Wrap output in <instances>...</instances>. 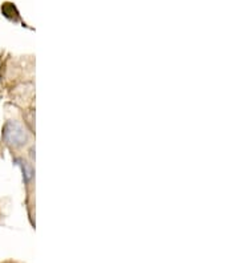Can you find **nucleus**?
I'll return each mask as SVG.
<instances>
[{
    "label": "nucleus",
    "instance_id": "1",
    "mask_svg": "<svg viewBox=\"0 0 239 263\" xmlns=\"http://www.w3.org/2000/svg\"><path fill=\"white\" fill-rule=\"evenodd\" d=\"M3 138L7 144L12 145V146H22L23 144H26L27 135L26 130L19 124L11 121L4 126Z\"/></svg>",
    "mask_w": 239,
    "mask_h": 263
},
{
    "label": "nucleus",
    "instance_id": "2",
    "mask_svg": "<svg viewBox=\"0 0 239 263\" xmlns=\"http://www.w3.org/2000/svg\"><path fill=\"white\" fill-rule=\"evenodd\" d=\"M20 166H22V169H23V176H24V180L28 182V181L32 178L31 167H29L26 162H20Z\"/></svg>",
    "mask_w": 239,
    "mask_h": 263
}]
</instances>
